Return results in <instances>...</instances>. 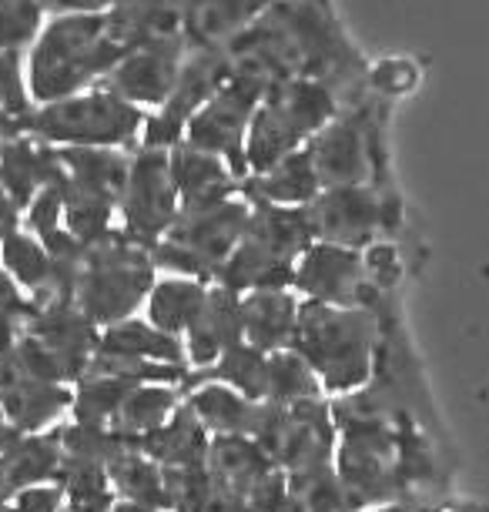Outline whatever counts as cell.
I'll list each match as a JSON object with an SVG mask.
<instances>
[{
  "label": "cell",
  "mask_w": 489,
  "mask_h": 512,
  "mask_svg": "<svg viewBox=\"0 0 489 512\" xmlns=\"http://www.w3.org/2000/svg\"><path fill=\"white\" fill-rule=\"evenodd\" d=\"M225 47L232 74L262 77L265 84L322 81L342 98V108L369 94V67L345 37L332 0H275Z\"/></svg>",
  "instance_id": "obj_1"
},
{
  "label": "cell",
  "mask_w": 489,
  "mask_h": 512,
  "mask_svg": "<svg viewBox=\"0 0 489 512\" xmlns=\"http://www.w3.org/2000/svg\"><path fill=\"white\" fill-rule=\"evenodd\" d=\"M335 472L352 512L406 506L416 486L433 482L436 456L412 415H366L335 422Z\"/></svg>",
  "instance_id": "obj_2"
},
{
  "label": "cell",
  "mask_w": 489,
  "mask_h": 512,
  "mask_svg": "<svg viewBox=\"0 0 489 512\" xmlns=\"http://www.w3.org/2000/svg\"><path fill=\"white\" fill-rule=\"evenodd\" d=\"M124 54L128 51L114 34L108 11L47 17L27 47V88L34 108L98 88Z\"/></svg>",
  "instance_id": "obj_3"
},
{
  "label": "cell",
  "mask_w": 489,
  "mask_h": 512,
  "mask_svg": "<svg viewBox=\"0 0 489 512\" xmlns=\"http://www.w3.org/2000/svg\"><path fill=\"white\" fill-rule=\"evenodd\" d=\"M382 315L362 305H325L302 298L299 328L289 349L322 382L325 395H349L372 382L382 345Z\"/></svg>",
  "instance_id": "obj_4"
},
{
  "label": "cell",
  "mask_w": 489,
  "mask_h": 512,
  "mask_svg": "<svg viewBox=\"0 0 489 512\" xmlns=\"http://www.w3.org/2000/svg\"><path fill=\"white\" fill-rule=\"evenodd\" d=\"M312 241L315 235L305 208L252 205L242 241H238L232 258L218 272L215 285H222L235 295L265 292V288H292L299 258Z\"/></svg>",
  "instance_id": "obj_5"
},
{
  "label": "cell",
  "mask_w": 489,
  "mask_h": 512,
  "mask_svg": "<svg viewBox=\"0 0 489 512\" xmlns=\"http://www.w3.org/2000/svg\"><path fill=\"white\" fill-rule=\"evenodd\" d=\"M155 282L158 265L151 248L114 228L108 238L84 245L74 305L98 328H108L138 315Z\"/></svg>",
  "instance_id": "obj_6"
},
{
  "label": "cell",
  "mask_w": 489,
  "mask_h": 512,
  "mask_svg": "<svg viewBox=\"0 0 489 512\" xmlns=\"http://www.w3.org/2000/svg\"><path fill=\"white\" fill-rule=\"evenodd\" d=\"M339 111L342 98L322 81L292 77V81L268 84L248 128V175H262L275 161L302 151Z\"/></svg>",
  "instance_id": "obj_7"
},
{
  "label": "cell",
  "mask_w": 489,
  "mask_h": 512,
  "mask_svg": "<svg viewBox=\"0 0 489 512\" xmlns=\"http://www.w3.org/2000/svg\"><path fill=\"white\" fill-rule=\"evenodd\" d=\"M148 111L121 101L108 88H91L64 101L37 104L27 114L24 134L51 148H111L134 154L141 144Z\"/></svg>",
  "instance_id": "obj_8"
},
{
  "label": "cell",
  "mask_w": 489,
  "mask_h": 512,
  "mask_svg": "<svg viewBox=\"0 0 489 512\" xmlns=\"http://www.w3.org/2000/svg\"><path fill=\"white\" fill-rule=\"evenodd\" d=\"M248 211H252V205L242 195L228 198L222 205L181 211L175 225L168 228V235L151 248L158 272L215 285L218 272H222L235 245L242 241Z\"/></svg>",
  "instance_id": "obj_9"
},
{
  "label": "cell",
  "mask_w": 489,
  "mask_h": 512,
  "mask_svg": "<svg viewBox=\"0 0 489 512\" xmlns=\"http://www.w3.org/2000/svg\"><path fill=\"white\" fill-rule=\"evenodd\" d=\"M376 94H366L359 104L342 108L315 138L305 144L315 164L319 185H379V114Z\"/></svg>",
  "instance_id": "obj_10"
},
{
  "label": "cell",
  "mask_w": 489,
  "mask_h": 512,
  "mask_svg": "<svg viewBox=\"0 0 489 512\" xmlns=\"http://www.w3.org/2000/svg\"><path fill=\"white\" fill-rule=\"evenodd\" d=\"M252 439L292 479L332 466L339 429L329 399H309L299 405H265Z\"/></svg>",
  "instance_id": "obj_11"
},
{
  "label": "cell",
  "mask_w": 489,
  "mask_h": 512,
  "mask_svg": "<svg viewBox=\"0 0 489 512\" xmlns=\"http://www.w3.org/2000/svg\"><path fill=\"white\" fill-rule=\"evenodd\" d=\"M265 91H268V84L262 77L232 74L225 81V88L188 121L185 141L191 148H201V151L215 154V158H222L228 168L235 171V178L245 181L248 178V158H245L248 128H252V118L265 98Z\"/></svg>",
  "instance_id": "obj_12"
},
{
  "label": "cell",
  "mask_w": 489,
  "mask_h": 512,
  "mask_svg": "<svg viewBox=\"0 0 489 512\" xmlns=\"http://www.w3.org/2000/svg\"><path fill=\"white\" fill-rule=\"evenodd\" d=\"M232 77V57L228 47H188L185 67L181 77L165 101V108L151 111L141 131L138 148L151 151H171L175 144L185 141V128L195 114L225 88V81Z\"/></svg>",
  "instance_id": "obj_13"
},
{
  "label": "cell",
  "mask_w": 489,
  "mask_h": 512,
  "mask_svg": "<svg viewBox=\"0 0 489 512\" xmlns=\"http://www.w3.org/2000/svg\"><path fill=\"white\" fill-rule=\"evenodd\" d=\"M178 215H181V201L175 181H171L168 151L138 148L131 154L128 181H124L118 228L128 238L155 248L168 235V228L178 221Z\"/></svg>",
  "instance_id": "obj_14"
},
{
  "label": "cell",
  "mask_w": 489,
  "mask_h": 512,
  "mask_svg": "<svg viewBox=\"0 0 489 512\" xmlns=\"http://www.w3.org/2000/svg\"><path fill=\"white\" fill-rule=\"evenodd\" d=\"M305 211H309L315 241L352 251L372 248L382 238V231L396 221V205L382 195L379 185L325 188Z\"/></svg>",
  "instance_id": "obj_15"
},
{
  "label": "cell",
  "mask_w": 489,
  "mask_h": 512,
  "mask_svg": "<svg viewBox=\"0 0 489 512\" xmlns=\"http://www.w3.org/2000/svg\"><path fill=\"white\" fill-rule=\"evenodd\" d=\"M205 469L252 512H278L289 499V476L252 436H212Z\"/></svg>",
  "instance_id": "obj_16"
},
{
  "label": "cell",
  "mask_w": 489,
  "mask_h": 512,
  "mask_svg": "<svg viewBox=\"0 0 489 512\" xmlns=\"http://www.w3.org/2000/svg\"><path fill=\"white\" fill-rule=\"evenodd\" d=\"M185 57H188L185 34L145 44L138 51L124 54L118 67L101 81V88H108L121 101L151 114L165 108V101L171 98V91H175L181 77V67H185Z\"/></svg>",
  "instance_id": "obj_17"
},
{
  "label": "cell",
  "mask_w": 489,
  "mask_h": 512,
  "mask_svg": "<svg viewBox=\"0 0 489 512\" xmlns=\"http://www.w3.org/2000/svg\"><path fill=\"white\" fill-rule=\"evenodd\" d=\"M24 335L34 338L51 355L64 385H78L88 375L94 352H98L101 328L71 302L34 305V315L24 322Z\"/></svg>",
  "instance_id": "obj_18"
},
{
  "label": "cell",
  "mask_w": 489,
  "mask_h": 512,
  "mask_svg": "<svg viewBox=\"0 0 489 512\" xmlns=\"http://www.w3.org/2000/svg\"><path fill=\"white\" fill-rule=\"evenodd\" d=\"M366 262L362 251L312 241L295 268L292 292L325 305H362L366 298Z\"/></svg>",
  "instance_id": "obj_19"
},
{
  "label": "cell",
  "mask_w": 489,
  "mask_h": 512,
  "mask_svg": "<svg viewBox=\"0 0 489 512\" xmlns=\"http://www.w3.org/2000/svg\"><path fill=\"white\" fill-rule=\"evenodd\" d=\"M74 389L61 382L31 379L0 362V415L24 436H41L57 429L71 415Z\"/></svg>",
  "instance_id": "obj_20"
},
{
  "label": "cell",
  "mask_w": 489,
  "mask_h": 512,
  "mask_svg": "<svg viewBox=\"0 0 489 512\" xmlns=\"http://www.w3.org/2000/svg\"><path fill=\"white\" fill-rule=\"evenodd\" d=\"M188 355L191 375L208 372L222 359L228 349H235L238 342H245L242 335V295L228 292L222 285L208 288V298L195 315V322L188 325V332L181 335Z\"/></svg>",
  "instance_id": "obj_21"
},
{
  "label": "cell",
  "mask_w": 489,
  "mask_h": 512,
  "mask_svg": "<svg viewBox=\"0 0 489 512\" xmlns=\"http://www.w3.org/2000/svg\"><path fill=\"white\" fill-rule=\"evenodd\" d=\"M168 158H171V181H175L181 211L222 205V201L242 195V181L215 154L191 148L188 141H181L168 151Z\"/></svg>",
  "instance_id": "obj_22"
},
{
  "label": "cell",
  "mask_w": 489,
  "mask_h": 512,
  "mask_svg": "<svg viewBox=\"0 0 489 512\" xmlns=\"http://www.w3.org/2000/svg\"><path fill=\"white\" fill-rule=\"evenodd\" d=\"M57 178H61V158L51 144L31 134H14L0 144V188L21 205V211L31 205L34 195L57 185Z\"/></svg>",
  "instance_id": "obj_23"
},
{
  "label": "cell",
  "mask_w": 489,
  "mask_h": 512,
  "mask_svg": "<svg viewBox=\"0 0 489 512\" xmlns=\"http://www.w3.org/2000/svg\"><path fill=\"white\" fill-rule=\"evenodd\" d=\"M302 298L292 288H265L242 295V335L248 345L262 352H282L292 345L299 328Z\"/></svg>",
  "instance_id": "obj_24"
},
{
  "label": "cell",
  "mask_w": 489,
  "mask_h": 512,
  "mask_svg": "<svg viewBox=\"0 0 489 512\" xmlns=\"http://www.w3.org/2000/svg\"><path fill=\"white\" fill-rule=\"evenodd\" d=\"M322 195L319 175L309 158V148L275 161L262 175H248L242 181V198L252 205H282V208H309Z\"/></svg>",
  "instance_id": "obj_25"
},
{
  "label": "cell",
  "mask_w": 489,
  "mask_h": 512,
  "mask_svg": "<svg viewBox=\"0 0 489 512\" xmlns=\"http://www.w3.org/2000/svg\"><path fill=\"white\" fill-rule=\"evenodd\" d=\"M185 405L212 436H255L265 402H252L222 382H191Z\"/></svg>",
  "instance_id": "obj_26"
},
{
  "label": "cell",
  "mask_w": 489,
  "mask_h": 512,
  "mask_svg": "<svg viewBox=\"0 0 489 512\" xmlns=\"http://www.w3.org/2000/svg\"><path fill=\"white\" fill-rule=\"evenodd\" d=\"M0 268L14 278V285L21 288L34 305L64 302L51 251H47L31 231L17 228L14 235L4 238V245H0Z\"/></svg>",
  "instance_id": "obj_27"
},
{
  "label": "cell",
  "mask_w": 489,
  "mask_h": 512,
  "mask_svg": "<svg viewBox=\"0 0 489 512\" xmlns=\"http://www.w3.org/2000/svg\"><path fill=\"white\" fill-rule=\"evenodd\" d=\"M134 446L145 452L151 462H158L161 469H201L208 459V446H212V432L181 402V409L165 425L141 436Z\"/></svg>",
  "instance_id": "obj_28"
},
{
  "label": "cell",
  "mask_w": 489,
  "mask_h": 512,
  "mask_svg": "<svg viewBox=\"0 0 489 512\" xmlns=\"http://www.w3.org/2000/svg\"><path fill=\"white\" fill-rule=\"evenodd\" d=\"M272 4L275 0H188L185 41L188 47H222Z\"/></svg>",
  "instance_id": "obj_29"
},
{
  "label": "cell",
  "mask_w": 489,
  "mask_h": 512,
  "mask_svg": "<svg viewBox=\"0 0 489 512\" xmlns=\"http://www.w3.org/2000/svg\"><path fill=\"white\" fill-rule=\"evenodd\" d=\"M108 479L118 502H134V506H151V509H168V482L165 469L158 462H151L134 442L114 452L108 462Z\"/></svg>",
  "instance_id": "obj_30"
},
{
  "label": "cell",
  "mask_w": 489,
  "mask_h": 512,
  "mask_svg": "<svg viewBox=\"0 0 489 512\" xmlns=\"http://www.w3.org/2000/svg\"><path fill=\"white\" fill-rule=\"evenodd\" d=\"M208 288H212L208 282H198V278H185V275L158 278L145 302V318L155 328H161V332L181 338L188 332V325L195 322L201 305H205Z\"/></svg>",
  "instance_id": "obj_31"
},
{
  "label": "cell",
  "mask_w": 489,
  "mask_h": 512,
  "mask_svg": "<svg viewBox=\"0 0 489 512\" xmlns=\"http://www.w3.org/2000/svg\"><path fill=\"white\" fill-rule=\"evenodd\" d=\"M181 402H185V392L178 385H138L121 402L108 429L118 432L124 442H138L141 436L155 432L158 425H165L181 409Z\"/></svg>",
  "instance_id": "obj_32"
},
{
  "label": "cell",
  "mask_w": 489,
  "mask_h": 512,
  "mask_svg": "<svg viewBox=\"0 0 489 512\" xmlns=\"http://www.w3.org/2000/svg\"><path fill=\"white\" fill-rule=\"evenodd\" d=\"M0 469H4V479L14 489V496L31 486H51V482H57L61 449H57L54 429L41 432V436H21L0 456Z\"/></svg>",
  "instance_id": "obj_33"
},
{
  "label": "cell",
  "mask_w": 489,
  "mask_h": 512,
  "mask_svg": "<svg viewBox=\"0 0 489 512\" xmlns=\"http://www.w3.org/2000/svg\"><path fill=\"white\" fill-rule=\"evenodd\" d=\"M191 382H222V385H228V389H235L238 395H245V399L265 402L268 352L255 349V345H248V342H238L235 349H228L208 372H198V375L188 372V385Z\"/></svg>",
  "instance_id": "obj_34"
},
{
  "label": "cell",
  "mask_w": 489,
  "mask_h": 512,
  "mask_svg": "<svg viewBox=\"0 0 489 512\" xmlns=\"http://www.w3.org/2000/svg\"><path fill=\"white\" fill-rule=\"evenodd\" d=\"M138 379H124V375H108V372H88L74 385V402L67 419L84 422V425H111L118 415L121 402L138 389Z\"/></svg>",
  "instance_id": "obj_35"
},
{
  "label": "cell",
  "mask_w": 489,
  "mask_h": 512,
  "mask_svg": "<svg viewBox=\"0 0 489 512\" xmlns=\"http://www.w3.org/2000/svg\"><path fill=\"white\" fill-rule=\"evenodd\" d=\"M309 399H325L322 382L315 379V372L305 365L302 355L292 349L268 355V392L265 405H299Z\"/></svg>",
  "instance_id": "obj_36"
},
{
  "label": "cell",
  "mask_w": 489,
  "mask_h": 512,
  "mask_svg": "<svg viewBox=\"0 0 489 512\" xmlns=\"http://www.w3.org/2000/svg\"><path fill=\"white\" fill-rule=\"evenodd\" d=\"M57 486H61V496H64V512H111L118 506V496H114L108 469L104 466L61 462Z\"/></svg>",
  "instance_id": "obj_37"
},
{
  "label": "cell",
  "mask_w": 489,
  "mask_h": 512,
  "mask_svg": "<svg viewBox=\"0 0 489 512\" xmlns=\"http://www.w3.org/2000/svg\"><path fill=\"white\" fill-rule=\"evenodd\" d=\"M57 449H61V462H78V466H104L114 459V452L124 446L118 432L108 425H84L74 419H64L54 429Z\"/></svg>",
  "instance_id": "obj_38"
},
{
  "label": "cell",
  "mask_w": 489,
  "mask_h": 512,
  "mask_svg": "<svg viewBox=\"0 0 489 512\" xmlns=\"http://www.w3.org/2000/svg\"><path fill=\"white\" fill-rule=\"evenodd\" d=\"M34 111L27 88V51H0V124L14 134H24L27 114Z\"/></svg>",
  "instance_id": "obj_39"
},
{
  "label": "cell",
  "mask_w": 489,
  "mask_h": 512,
  "mask_svg": "<svg viewBox=\"0 0 489 512\" xmlns=\"http://www.w3.org/2000/svg\"><path fill=\"white\" fill-rule=\"evenodd\" d=\"M44 21L37 0H0V51H27Z\"/></svg>",
  "instance_id": "obj_40"
},
{
  "label": "cell",
  "mask_w": 489,
  "mask_h": 512,
  "mask_svg": "<svg viewBox=\"0 0 489 512\" xmlns=\"http://www.w3.org/2000/svg\"><path fill=\"white\" fill-rule=\"evenodd\" d=\"M64 228V208L57 188H44L41 195H34L31 205L24 208V231H31L37 241H47L54 231Z\"/></svg>",
  "instance_id": "obj_41"
},
{
  "label": "cell",
  "mask_w": 489,
  "mask_h": 512,
  "mask_svg": "<svg viewBox=\"0 0 489 512\" xmlns=\"http://www.w3.org/2000/svg\"><path fill=\"white\" fill-rule=\"evenodd\" d=\"M416 81H419V71L409 61H402V57H392V61L369 67V91L382 101L406 94Z\"/></svg>",
  "instance_id": "obj_42"
},
{
  "label": "cell",
  "mask_w": 489,
  "mask_h": 512,
  "mask_svg": "<svg viewBox=\"0 0 489 512\" xmlns=\"http://www.w3.org/2000/svg\"><path fill=\"white\" fill-rule=\"evenodd\" d=\"M0 512H64L61 486H57V482H51V486H31V489L17 492L11 502H4Z\"/></svg>",
  "instance_id": "obj_43"
},
{
  "label": "cell",
  "mask_w": 489,
  "mask_h": 512,
  "mask_svg": "<svg viewBox=\"0 0 489 512\" xmlns=\"http://www.w3.org/2000/svg\"><path fill=\"white\" fill-rule=\"evenodd\" d=\"M0 308L11 312L14 318H21V322H27V318L34 315V302L14 285V278L7 275L4 268H0Z\"/></svg>",
  "instance_id": "obj_44"
},
{
  "label": "cell",
  "mask_w": 489,
  "mask_h": 512,
  "mask_svg": "<svg viewBox=\"0 0 489 512\" xmlns=\"http://www.w3.org/2000/svg\"><path fill=\"white\" fill-rule=\"evenodd\" d=\"M191 512H252V509H248L245 502L235 496V492H228L225 486L212 482V489H208L205 496H201V502Z\"/></svg>",
  "instance_id": "obj_45"
},
{
  "label": "cell",
  "mask_w": 489,
  "mask_h": 512,
  "mask_svg": "<svg viewBox=\"0 0 489 512\" xmlns=\"http://www.w3.org/2000/svg\"><path fill=\"white\" fill-rule=\"evenodd\" d=\"M47 17L54 14H88V11H108L114 0H37Z\"/></svg>",
  "instance_id": "obj_46"
},
{
  "label": "cell",
  "mask_w": 489,
  "mask_h": 512,
  "mask_svg": "<svg viewBox=\"0 0 489 512\" xmlns=\"http://www.w3.org/2000/svg\"><path fill=\"white\" fill-rule=\"evenodd\" d=\"M17 228H24V211L4 188H0V245H4V238L14 235Z\"/></svg>",
  "instance_id": "obj_47"
},
{
  "label": "cell",
  "mask_w": 489,
  "mask_h": 512,
  "mask_svg": "<svg viewBox=\"0 0 489 512\" xmlns=\"http://www.w3.org/2000/svg\"><path fill=\"white\" fill-rule=\"evenodd\" d=\"M21 332H24L21 318H14L11 312H4V308H0V362H4L7 355L14 352V345H17V338H21Z\"/></svg>",
  "instance_id": "obj_48"
},
{
  "label": "cell",
  "mask_w": 489,
  "mask_h": 512,
  "mask_svg": "<svg viewBox=\"0 0 489 512\" xmlns=\"http://www.w3.org/2000/svg\"><path fill=\"white\" fill-rule=\"evenodd\" d=\"M21 436H24V432H17L11 422H0V456H4V452L11 449Z\"/></svg>",
  "instance_id": "obj_49"
},
{
  "label": "cell",
  "mask_w": 489,
  "mask_h": 512,
  "mask_svg": "<svg viewBox=\"0 0 489 512\" xmlns=\"http://www.w3.org/2000/svg\"><path fill=\"white\" fill-rule=\"evenodd\" d=\"M111 512H171V509H151V506H134V502H118Z\"/></svg>",
  "instance_id": "obj_50"
},
{
  "label": "cell",
  "mask_w": 489,
  "mask_h": 512,
  "mask_svg": "<svg viewBox=\"0 0 489 512\" xmlns=\"http://www.w3.org/2000/svg\"><path fill=\"white\" fill-rule=\"evenodd\" d=\"M372 512H406V506H389V509H372Z\"/></svg>",
  "instance_id": "obj_51"
},
{
  "label": "cell",
  "mask_w": 489,
  "mask_h": 512,
  "mask_svg": "<svg viewBox=\"0 0 489 512\" xmlns=\"http://www.w3.org/2000/svg\"><path fill=\"white\" fill-rule=\"evenodd\" d=\"M7 138H11V131H7V128H4V124H0V144H4Z\"/></svg>",
  "instance_id": "obj_52"
},
{
  "label": "cell",
  "mask_w": 489,
  "mask_h": 512,
  "mask_svg": "<svg viewBox=\"0 0 489 512\" xmlns=\"http://www.w3.org/2000/svg\"><path fill=\"white\" fill-rule=\"evenodd\" d=\"M168 4H178V7H185V4H188V0H168Z\"/></svg>",
  "instance_id": "obj_53"
},
{
  "label": "cell",
  "mask_w": 489,
  "mask_h": 512,
  "mask_svg": "<svg viewBox=\"0 0 489 512\" xmlns=\"http://www.w3.org/2000/svg\"><path fill=\"white\" fill-rule=\"evenodd\" d=\"M0 422H4V415H0Z\"/></svg>",
  "instance_id": "obj_54"
},
{
  "label": "cell",
  "mask_w": 489,
  "mask_h": 512,
  "mask_svg": "<svg viewBox=\"0 0 489 512\" xmlns=\"http://www.w3.org/2000/svg\"><path fill=\"white\" fill-rule=\"evenodd\" d=\"M406 512H409V509H406Z\"/></svg>",
  "instance_id": "obj_55"
}]
</instances>
